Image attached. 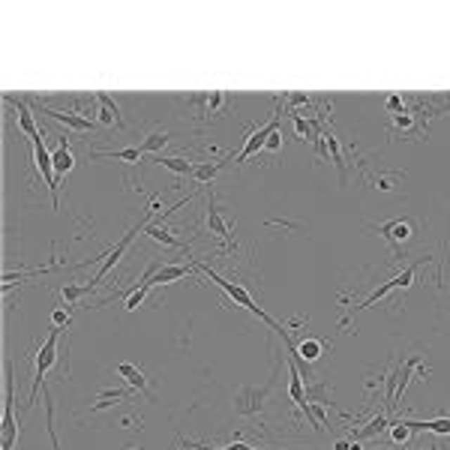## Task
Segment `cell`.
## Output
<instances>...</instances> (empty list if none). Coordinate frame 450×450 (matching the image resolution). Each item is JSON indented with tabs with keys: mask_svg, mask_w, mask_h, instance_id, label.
I'll use <instances>...</instances> for the list:
<instances>
[{
	"mask_svg": "<svg viewBox=\"0 0 450 450\" xmlns=\"http://www.w3.org/2000/svg\"><path fill=\"white\" fill-rule=\"evenodd\" d=\"M288 397L291 402L300 405L307 402V387H303V373H300V366H297V360L295 357H288Z\"/></svg>",
	"mask_w": 450,
	"mask_h": 450,
	"instance_id": "5bb4252c",
	"label": "cell"
},
{
	"mask_svg": "<svg viewBox=\"0 0 450 450\" xmlns=\"http://www.w3.org/2000/svg\"><path fill=\"white\" fill-rule=\"evenodd\" d=\"M207 231L213 234V238H219L225 243V250H234V238H231V225L229 219L219 213V205H217V195H213V189L207 193Z\"/></svg>",
	"mask_w": 450,
	"mask_h": 450,
	"instance_id": "30bf717a",
	"label": "cell"
},
{
	"mask_svg": "<svg viewBox=\"0 0 450 450\" xmlns=\"http://www.w3.org/2000/svg\"><path fill=\"white\" fill-rule=\"evenodd\" d=\"M129 450H141V447H129Z\"/></svg>",
	"mask_w": 450,
	"mask_h": 450,
	"instance_id": "8d00e7d4",
	"label": "cell"
},
{
	"mask_svg": "<svg viewBox=\"0 0 450 450\" xmlns=\"http://www.w3.org/2000/svg\"><path fill=\"white\" fill-rule=\"evenodd\" d=\"M135 390H99L96 402L90 405V411H103V409H111V405H117L120 399H129Z\"/></svg>",
	"mask_w": 450,
	"mask_h": 450,
	"instance_id": "cb8c5ba5",
	"label": "cell"
},
{
	"mask_svg": "<svg viewBox=\"0 0 450 450\" xmlns=\"http://www.w3.org/2000/svg\"><path fill=\"white\" fill-rule=\"evenodd\" d=\"M283 105H285V99H279L276 103V108H274V117H270L264 127H258V129H252L250 135H246V141H243V148L234 153V162L238 165H243L250 156H255V153H262L264 150V144H267V139L274 135L276 129H279V120H283Z\"/></svg>",
	"mask_w": 450,
	"mask_h": 450,
	"instance_id": "5b68a950",
	"label": "cell"
},
{
	"mask_svg": "<svg viewBox=\"0 0 450 450\" xmlns=\"http://www.w3.org/2000/svg\"><path fill=\"white\" fill-rule=\"evenodd\" d=\"M390 426V414L387 411H381V414H375V418H369V423L366 426H360V430H354V438L357 442H369V438H378L381 432H385Z\"/></svg>",
	"mask_w": 450,
	"mask_h": 450,
	"instance_id": "e0dca14e",
	"label": "cell"
},
{
	"mask_svg": "<svg viewBox=\"0 0 450 450\" xmlns=\"http://www.w3.org/2000/svg\"><path fill=\"white\" fill-rule=\"evenodd\" d=\"M411 426V432H432V435H450V418L438 420H405Z\"/></svg>",
	"mask_w": 450,
	"mask_h": 450,
	"instance_id": "44dd1931",
	"label": "cell"
},
{
	"mask_svg": "<svg viewBox=\"0 0 450 450\" xmlns=\"http://www.w3.org/2000/svg\"><path fill=\"white\" fill-rule=\"evenodd\" d=\"M94 156H115V160H123V162H139L141 150L139 148H120V150H96Z\"/></svg>",
	"mask_w": 450,
	"mask_h": 450,
	"instance_id": "f546056e",
	"label": "cell"
},
{
	"mask_svg": "<svg viewBox=\"0 0 450 450\" xmlns=\"http://www.w3.org/2000/svg\"><path fill=\"white\" fill-rule=\"evenodd\" d=\"M397 180H399V174H378V177H373V184H375V189H381V193H390Z\"/></svg>",
	"mask_w": 450,
	"mask_h": 450,
	"instance_id": "d6a6232c",
	"label": "cell"
},
{
	"mask_svg": "<svg viewBox=\"0 0 450 450\" xmlns=\"http://www.w3.org/2000/svg\"><path fill=\"white\" fill-rule=\"evenodd\" d=\"M385 105H387L390 115H399V111H405V99H402V96H387Z\"/></svg>",
	"mask_w": 450,
	"mask_h": 450,
	"instance_id": "836d02e7",
	"label": "cell"
},
{
	"mask_svg": "<svg viewBox=\"0 0 450 450\" xmlns=\"http://www.w3.org/2000/svg\"><path fill=\"white\" fill-rule=\"evenodd\" d=\"M411 426L405 423V420H390V438H393V444H409L411 442Z\"/></svg>",
	"mask_w": 450,
	"mask_h": 450,
	"instance_id": "83f0119b",
	"label": "cell"
},
{
	"mask_svg": "<svg viewBox=\"0 0 450 450\" xmlns=\"http://www.w3.org/2000/svg\"><path fill=\"white\" fill-rule=\"evenodd\" d=\"M30 144H33V160H37L39 172H42V177H45V184H49V189H51V201H54V207H60V198H58V186H60V180H58V174H54V160H51V153L45 150V139H42V132H39V135H33Z\"/></svg>",
	"mask_w": 450,
	"mask_h": 450,
	"instance_id": "52a82bcc",
	"label": "cell"
},
{
	"mask_svg": "<svg viewBox=\"0 0 450 450\" xmlns=\"http://www.w3.org/2000/svg\"><path fill=\"white\" fill-rule=\"evenodd\" d=\"M30 103H33V108H37L39 115L51 117V120L66 123V127H70L72 132H94V127H96L94 120L84 117V115H78V111H58V108H49L45 103H39V99H30Z\"/></svg>",
	"mask_w": 450,
	"mask_h": 450,
	"instance_id": "ba28073f",
	"label": "cell"
},
{
	"mask_svg": "<svg viewBox=\"0 0 450 450\" xmlns=\"http://www.w3.org/2000/svg\"><path fill=\"white\" fill-rule=\"evenodd\" d=\"M165 144H168V132H165V129H153V132H148V135L141 139L139 150H141V153H160Z\"/></svg>",
	"mask_w": 450,
	"mask_h": 450,
	"instance_id": "d4e9b609",
	"label": "cell"
},
{
	"mask_svg": "<svg viewBox=\"0 0 450 450\" xmlns=\"http://www.w3.org/2000/svg\"><path fill=\"white\" fill-rule=\"evenodd\" d=\"M369 229H375L381 238L390 243V250H393V255H397V258L405 255V246H409L411 238H414V225H411V219H393V222L369 225Z\"/></svg>",
	"mask_w": 450,
	"mask_h": 450,
	"instance_id": "8992f818",
	"label": "cell"
},
{
	"mask_svg": "<svg viewBox=\"0 0 450 450\" xmlns=\"http://www.w3.org/2000/svg\"><path fill=\"white\" fill-rule=\"evenodd\" d=\"M393 288H397V279H387V283H381V285H378V288H375V291H373V295H369L366 300H360L357 307H352V312H348L345 319H342V324H340V328L345 330L348 324H352V315H354V312H360V309H369V307H373V303H378L381 297H387V295H390Z\"/></svg>",
	"mask_w": 450,
	"mask_h": 450,
	"instance_id": "2e32d148",
	"label": "cell"
},
{
	"mask_svg": "<svg viewBox=\"0 0 450 450\" xmlns=\"http://www.w3.org/2000/svg\"><path fill=\"white\" fill-rule=\"evenodd\" d=\"M270 393V381L262 387H243L238 390V397H234V411L240 414V418H252V414H258L264 409V399Z\"/></svg>",
	"mask_w": 450,
	"mask_h": 450,
	"instance_id": "9c48e42d",
	"label": "cell"
},
{
	"mask_svg": "<svg viewBox=\"0 0 450 450\" xmlns=\"http://www.w3.org/2000/svg\"><path fill=\"white\" fill-rule=\"evenodd\" d=\"M42 397H45V426H49V438H51V447L60 450V442H58V430H54V405H51V393L49 387H42Z\"/></svg>",
	"mask_w": 450,
	"mask_h": 450,
	"instance_id": "484cf974",
	"label": "cell"
},
{
	"mask_svg": "<svg viewBox=\"0 0 450 450\" xmlns=\"http://www.w3.org/2000/svg\"><path fill=\"white\" fill-rule=\"evenodd\" d=\"M193 274V267H184V264H174V262H165L162 270L150 279V285H168V283H177V279H184Z\"/></svg>",
	"mask_w": 450,
	"mask_h": 450,
	"instance_id": "d6986e66",
	"label": "cell"
},
{
	"mask_svg": "<svg viewBox=\"0 0 450 450\" xmlns=\"http://www.w3.org/2000/svg\"><path fill=\"white\" fill-rule=\"evenodd\" d=\"M156 210H160V201H153V205L148 207V213H144V217H141L139 222H135L132 229H129L127 234H123V238H120V240H117L115 246H111V252L105 255V262H103V267H99V270H96V276L90 279V283H87L90 288H99V285H103V279H105V276L111 274V270H115V264L120 262V258L127 255V250H129V246H132V240L139 238L141 231H148V225H150V219H153V213H156Z\"/></svg>",
	"mask_w": 450,
	"mask_h": 450,
	"instance_id": "7a4b0ae2",
	"label": "cell"
},
{
	"mask_svg": "<svg viewBox=\"0 0 450 450\" xmlns=\"http://www.w3.org/2000/svg\"><path fill=\"white\" fill-rule=\"evenodd\" d=\"M58 150L51 153V160H54V174H58V180L63 177V174H70L72 168H75V156H72V150H70V139L66 135H58Z\"/></svg>",
	"mask_w": 450,
	"mask_h": 450,
	"instance_id": "4fadbf2b",
	"label": "cell"
},
{
	"mask_svg": "<svg viewBox=\"0 0 450 450\" xmlns=\"http://www.w3.org/2000/svg\"><path fill=\"white\" fill-rule=\"evenodd\" d=\"M279 148H283V132L276 129V132H274V135H270V139H267V144H264V150H267V153H276Z\"/></svg>",
	"mask_w": 450,
	"mask_h": 450,
	"instance_id": "e575fe53",
	"label": "cell"
},
{
	"mask_svg": "<svg viewBox=\"0 0 450 450\" xmlns=\"http://www.w3.org/2000/svg\"><path fill=\"white\" fill-rule=\"evenodd\" d=\"M195 270H201V274H205V276L210 279V283H217V285H219V288L225 291V295H229V300L234 303V307H243L246 312H252V315H255L258 321H264L267 328H270V330H276L279 336L285 333V328H283V324H276L274 319H270V315H267V312H264L262 307H258V303H255V297H252L250 291H246V288H243L240 283H231V279H225V276H219L217 270H213L210 264H205V262H195Z\"/></svg>",
	"mask_w": 450,
	"mask_h": 450,
	"instance_id": "6da1fadb",
	"label": "cell"
},
{
	"mask_svg": "<svg viewBox=\"0 0 450 450\" xmlns=\"http://www.w3.org/2000/svg\"><path fill=\"white\" fill-rule=\"evenodd\" d=\"M150 288H153L150 283H148V285H135V288L129 291V295H127V309H129V312L139 309V307H141V300L148 297V291H150Z\"/></svg>",
	"mask_w": 450,
	"mask_h": 450,
	"instance_id": "4dcf8cb0",
	"label": "cell"
},
{
	"mask_svg": "<svg viewBox=\"0 0 450 450\" xmlns=\"http://www.w3.org/2000/svg\"><path fill=\"white\" fill-rule=\"evenodd\" d=\"M390 127H393V132H411V135H420V127H418V115L414 111H399V115H390Z\"/></svg>",
	"mask_w": 450,
	"mask_h": 450,
	"instance_id": "ffe728a7",
	"label": "cell"
},
{
	"mask_svg": "<svg viewBox=\"0 0 450 450\" xmlns=\"http://www.w3.org/2000/svg\"><path fill=\"white\" fill-rule=\"evenodd\" d=\"M94 99L99 103V120H103L105 127H111V123H115L117 129H127V120H123V115H120V108H117L115 99H111L108 94H96Z\"/></svg>",
	"mask_w": 450,
	"mask_h": 450,
	"instance_id": "7c38bea8",
	"label": "cell"
},
{
	"mask_svg": "<svg viewBox=\"0 0 450 450\" xmlns=\"http://www.w3.org/2000/svg\"><path fill=\"white\" fill-rule=\"evenodd\" d=\"M144 234H148L150 240L162 243V246H172V250H186V243H180V240L174 238V234L165 229V225H156V222H150V225H148V231H144Z\"/></svg>",
	"mask_w": 450,
	"mask_h": 450,
	"instance_id": "7402d4cb",
	"label": "cell"
},
{
	"mask_svg": "<svg viewBox=\"0 0 450 450\" xmlns=\"http://www.w3.org/2000/svg\"><path fill=\"white\" fill-rule=\"evenodd\" d=\"M70 312H72V307H66V309L58 307V309H54L51 312V324H54V328H70V321H72Z\"/></svg>",
	"mask_w": 450,
	"mask_h": 450,
	"instance_id": "1f68e13d",
	"label": "cell"
},
{
	"mask_svg": "<svg viewBox=\"0 0 450 450\" xmlns=\"http://www.w3.org/2000/svg\"><path fill=\"white\" fill-rule=\"evenodd\" d=\"M90 291H94L90 285H70V283H66V285L60 288V297L66 300V307H75V303L82 300L84 295H90Z\"/></svg>",
	"mask_w": 450,
	"mask_h": 450,
	"instance_id": "4316f807",
	"label": "cell"
},
{
	"mask_svg": "<svg viewBox=\"0 0 450 450\" xmlns=\"http://www.w3.org/2000/svg\"><path fill=\"white\" fill-rule=\"evenodd\" d=\"M229 162H234V153H229V156H225V160H219V162H198V165L193 168V177L198 180V184H210V186H213V177H217Z\"/></svg>",
	"mask_w": 450,
	"mask_h": 450,
	"instance_id": "ac0fdd59",
	"label": "cell"
},
{
	"mask_svg": "<svg viewBox=\"0 0 450 450\" xmlns=\"http://www.w3.org/2000/svg\"><path fill=\"white\" fill-rule=\"evenodd\" d=\"M60 330L66 328H54L51 324V330L49 336H45V342L39 345V352H37V369H33V381H30V397H27V409H33V402H37L39 397V390L45 387V375H49V369L58 364V340H60Z\"/></svg>",
	"mask_w": 450,
	"mask_h": 450,
	"instance_id": "277c9868",
	"label": "cell"
},
{
	"mask_svg": "<svg viewBox=\"0 0 450 450\" xmlns=\"http://www.w3.org/2000/svg\"><path fill=\"white\" fill-rule=\"evenodd\" d=\"M117 375L127 381L129 390L141 393V397L148 399V402H153V393H150V385H148V375H144L141 366H135V364H117Z\"/></svg>",
	"mask_w": 450,
	"mask_h": 450,
	"instance_id": "8fae6325",
	"label": "cell"
},
{
	"mask_svg": "<svg viewBox=\"0 0 450 450\" xmlns=\"http://www.w3.org/2000/svg\"><path fill=\"white\" fill-rule=\"evenodd\" d=\"M9 105H15V115H18V129L27 135V139H33V135H39L37 129V120H33L30 108H27V99H18V96H6Z\"/></svg>",
	"mask_w": 450,
	"mask_h": 450,
	"instance_id": "9a60e30c",
	"label": "cell"
},
{
	"mask_svg": "<svg viewBox=\"0 0 450 450\" xmlns=\"http://www.w3.org/2000/svg\"><path fill=\"white\" fill-rule=\"evenodd\" d=\"M18 423H15V366L6 360L4 373V420H0V450H15Z\"/></svg>",
	"mask_w": 450,
	"mask_h": 450,
	"instance_id": "3957f363",
	"label": "cell"
},
{
	"mask_svg": "<svg viewBox=\"0 0 450 450\" xmlns=\"http://www.w3.org/2000/svg\"><path fill=\"white\" fill-rule=\"evenodd\" d=\"M184 447L189 450H270V447H252V444H243V442H231L225 447H210V444H198V442H184Z\"/></svg>",
	"mask_w": 450,
	"mask_h": 450,
	"instance_id": "f1b7e54d",
	"label": "cell"
},
{
	"mask_svg": "<svg viewBox=\"0 0 450 450\" xmlns=\"http://www.w3.org/2000/svg\"><path fill=\"white\" fill-rule=\"evenodd\" d=\"M333 450H357V444H352V442H336Z\"/></svg>",
	"mask_w": 450,
	"mask_h": 450,
	"instance_id": "d590c367",
	"label": "cell"
},
{
	"mask_svg": "<svg viewBox=\"0 0 450 450\" xmlns=\"http://www.w3.org/2000/svg\"><path fill=\"white\" fill-rule=\"evenodd\" d=\"M153 162L168 168V172H174V174H193V168H195L189 160H184V156H162V153H156Z\"/></svg>",
	"mask_w": 450,
	"mask_h": 450,
	"instance_id": "603a6c76",
	"label": "cell"
}]
</instances>
